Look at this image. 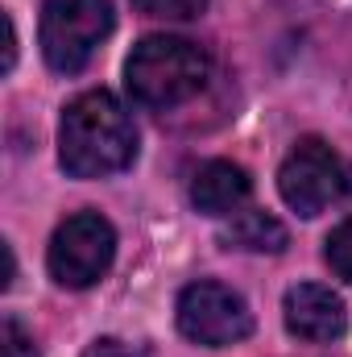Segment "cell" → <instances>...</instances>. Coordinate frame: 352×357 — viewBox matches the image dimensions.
Returning <instances> with one entry per match:
<instances>
[{
	"instance_id": "1",
	"label": "cell",
	"mask_w": 352,
	"mask_h": 357,
	"mask_svg": "<svg viewBox=\"0 0 352 357\" xmlns=\"http://www.w3.org/2000/svg\"><path fill=\"white\" fill-rule=\"evenodd\" d=\"M58 158L71 178L116 175L137 158V129L112 91H83L63 108Z\"/></svg>"
},
{
	"instance_id": "2",
	"label": "cell",
	"mask_w": 352,
	"mask_h": 357,
	"mask_svg": "<svg viewBox=\"0 0 352 357\" xmlns=\"http://www.w3.org/2000/svg\"><path fill=\"white\" fill-rule=\"evenodd\" d=\"M207 71H211V63L195 42L154 33L133 46V54L125 63V88L145 108H175L203 91Z\"/></svg>"
},
{
	"instance_id": "3",
	"label": "cell",
	"mask_w": 352,
	"mask_h": 357,
	"mask_svg": "<svg viewBox=\"0 0 352 357\" xmlns=\"http://www.w3.org/2000/svg\"><path fill=\"white\" fill-rule=\"evenodd\" d=\"M112 0H46L38 29L46 63L63 75L83 71L95 46L112 33Z\"/></svg>"
},
{
	"instance_id": "4",
	"label": "cell",
	"mask_w": 352,
	"mask_h": 357,
	"mask_svg": "<svg viewBox=\"0 0 352 357\" xmlns=\"http://www.w3.org/2000/svg\"><path fill=\"white\" fill-rule=\"evenodd\" d=\"M112 258H116V233H112V225L99 212H79V216H67L54 229L46 266H50V278L58 287L83 291V287L99 282L108 274Z\"/></svg>"
},
{
	"instance_id": "5",
	"label": "cell",
	"mask_w": 352,
	"mask_h": 357,
	"mask_svg": "<svg viewBox=\"0 0 352 357\" xmlns=\"http://www.w3.org/2000/svg\"><path fill=\"white\" fill-rule=\"evenodd\" d=\"M178 328L195 345L224 349V345H237L253 333V316L232 287L203 278L178 295Z\"/></svg>"
},
{
	"instance_id": "6",
	"label": "cell",
	"mask_w": 352,
	"mask_h": 357,
	"mask_svg": "<svg viewBox=\"0 0 352 357\" xmlns=\"http://www.w3.org/2000/svg\"><path fill=\"white\" fill-rule=\"evenodd\" d=\"M344 187H349V183H344L340 158H336L332 146L319 142V137H303V142L286 154V162H282V171H278V191H282V199H286L298 216H319Z\"/></svg>"
},
{
	"instance_id": "7",
	"label": "cell",
	"mask_w": 352,
	"mask_h": 357,
	"mask_svg": "<svg viewBox=\"0 0 352 357\" xmlns=\"http://www.w3.org/2000/svg\"><path fill=\"white\" fill-rule=\"evenodd\" d=\"M282 316H286V328L290 337L298 341H340L344 328H349V312H344V299L323 287V282H298L286 291V303H282Z\"/></svg>"
},
{
	"instance_id": "8",
	"label": "cell",
	"mask_w": 352,
	"mask_h": 357,
	"mask_svg": "<svg viewBox=\"0 0 352 357\" xmlns=\"http://www.w3.org/2000/svg\"><path fill=\"white\" fill-rule=\"evenodd\" d=\"M253 183L237 162H203L191 178V208L203 216H228L249 199Z\"/></svg>"
},
{
	"instance_id": "9",
	"label": "cell",
	"mask_w": 352,
	"mask_h": 357,
	"mask_svg": "<svg viewBox=\"0 0 352 357\" xmlns=\"http://www.w3.org/2000/svg\"><path fill=\"white\" fill-rule=\"evenodd\" d=\"M224 250H249V254H282L286 250V229L269 212H237L224 233Z\"/></svg>"
},
{
	"instance_id": "10",
	"label": "cell",
	"mask_w": 352,
	"mask_h": 357,
	"mask_svg": "<svg viewBox=\"0 0 352 357\" xmlns=\"http://www.w3.org/2000/svg\"><path fill=\"white\" fill-rule=\"evenodd\" d=\"M133 8L141 17H158V21H191L207 8V0H133Z\"/></svg>"
},
{
	"instance_id": "11",
	"label": "cell",
	"mask_w": 352,
	"mask_h": 357,
	"mask_svg": "<svg viewBox=\"0 0 352 357\" xmlns=\"http://www.w3.org/2000/svg\"><path fill=\"white\" fill-rule=\"evenodd\" d=\"M323 258H328V266L336 270L340 278L352 282V216L340 229H332V237H328V245H323Z\"/></svg>"
},
{
	"instance_id": "12",
	"label": "cell",
	"mask_w": 352,
	"mask_h": 357,
	"mask_svg": "<svg viewBox=\"0 0 352 357\" xmlns=\"http://www.w3.org/2000/svg\"><path fill=\"white\" fill-rule=\"evenodd\" d=\"M0 337H4V357H42V354H38V345H33V337H29L13 316H4Z\"/></svg>"
},
{
	"instance_id": "13",
	"label": "cell",
	"mask_w": 352,
	"mask_h": 357,
	"mask_svg": "<svg viewBox=\"0 0 352 357\" xmlns=\"http://www.w3.org/2000/svg\"><path fill=\"white\" fill-rule=\"evenodd\" d=\"M83 357H141L133 345H125V341H116V337H99V341H91Z\"/></svg>"
},
{
	"instance_id": "14",
	"label": "cell",
	"mask_w": 352,
	"mask_h": 357,
	"mask_svg": "<svg viewBox=\"0 0 352 357\" xmlns=\"http://www.w3.org/2000/svg\"><path fill=\"white\" fill-rule=\"evenodd\" d=\"M349 191H352V175H349Z\"/></svg>"
}]
</instances>
